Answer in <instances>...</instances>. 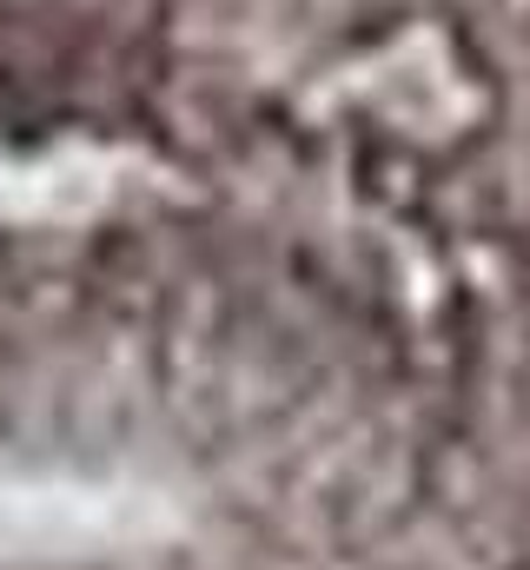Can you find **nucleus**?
Returning <instances> with one entry per match:
<instances>
[{
	"label": "nucleus",
	"mask_w": 530,
	"mask_h": 570,
	"mask_svg": "<svg viewBox=\"0 0 530 570\" xmlns=\"http://www.w3.org/2000/svg\"><path fill=\"white\" fill-rule=\"evenodd\" d=\"M524 570H530V564H524Z\"/></svg>",
	"instance_id": "1"
}]
</instances>
